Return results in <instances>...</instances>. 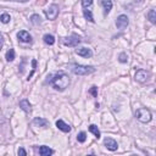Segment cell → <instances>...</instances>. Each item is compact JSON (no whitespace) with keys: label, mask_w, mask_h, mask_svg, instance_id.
Masks as SVG:
<instances>
[{"label":"cell","mask_w":156,"mask_h":156,"mask_svg":"<svg viewBox=\"0 0 156 156\" xmlns=\"http://www.w3.org/2000/svg\"><path fill=\"white\" fill-rule=\"evenodd\" d=\"M33 123L36 126H39V127H46L48 126V121L45 118H42V117H39V118L37 117V118H34Z\"/></svg>","instance_id":"obj_15"},{"label":"cell","mask_w":156,"mask_h":156,"mask_svg":"<svg viewBox=\"0 0 156 156\" xmlns=\"http://www.w3.org/2000/svg\"><path fill=\"white\" fill-rule=\"evenodd\" d=\"M5 58H6V61H9V62H11V61L15 60V50H13V49H10V50L6 52Z\"/></svg>","instance_id":"obj_21"},{"label":"cell","mask_w":156,"mask_h":156,"mask_svg":"<svg viewBox=\"0 0 156 156\" xmlns=\"http://www.w3.org/2000/svg\"><path fill=\"white\" fill-rule=\"evenodd\" d=\"M100 4H101V6L104 7V13L105 15H107L111 11V9H112V1L111 0H101Z\"/></svg>","instance_id":"obj_13"},{"label":"cell","mask_w":156,"mask_h":156,"mask_svg":"<svg viewBox=\"0 0 156 156\" xmlns=\"http://www.w3.org/2000/svg\"><path fill=\"white\" fill-rule=\"evenodd\" d=\"M71 70L77 76H88L90 73L95 72V68L93 66H84V65H73Z\"/></svg>","instance_id":"obj_2"},{"label":"cell","mask_w":156,"mask_h":156,"mask_svg":"<svg viewBox=\"0 0 156 156\" xmlns=\"http://www.w3.org/2000/svg\"><path fill=\"white\" fill-rule=\"evenodd\" d=\"M83 15H84V17H85L87 21H89V22H91V23L95 22V20H94V17H93L90 10H83Z\"/></svg>","instance_id":"obj_18"},{"label":"cell","mask_w":156,"mask_h":156,"mask_svg":"<svg viewBox=\"0 0 156 156\" xmlns=\"http://www.w3.org/2000/svg\"><path fill=\"white\" fill-rule=\"evenodd\" d=\"M56 127L60 130H62V132H65V133H68V132H71V126L70 124H67V123H65L62 120H57L56 121Z\"/></svg>","instance_id":"obj_11"},{"label":"cell","mask_w":156,"mask_h":156,"mask_svg":"<svg viewBox=\"0 0 156 156\" xmlns=\"http://www.w3.org/2000/svg\"><path fill=\"white\" fill-rule=\"evenodd\" d=\"M89 130H90L91 133H93V134H94V135L96 136L98 139L100 138V135H101V134H100V130L98 129V127H96L95 124H90V126H89Z\"/></svg>","instance_id":"obj_20"},{"label":"cell","mask_w":156,"mask_h":156,"mask_svg":"<svg viewBox=\"0 0 156 156\" xmlns=\"http://www.w3.org/2000/svg\"><path fill=\"white\" fill-rule=\"evenodd\" d=\"M17 154H18L20 156H26V155H27L26 150H24L23 148H20V149H18V151H17Z\"/></svg>","instance_id":"obj_27"},{"label":"cell","mask_w":156,"mask_h":156,"mask_svg":"<svg viewBox=\"0 0 156 156\" xmlns=\"http://www.w3.org/2000/svg\"><path fill=\"white\" fill-rule=\"evenodd\" d=\"M17 38L20 42L22 43H31L32 42V37L27 31H20L17 33Z\"/></svg>","instance_id":"obj_8"},{"label":"cell","mask_w":156,"mask_h":156,"mask_svg":"<svg viewBox=\"0 0 156 156\" xmlns=\"http://www.w3.org/2000/svg\"><path fill=\"white\" fill-rule=\"evenodd\" d=\"M4 45V36L1 33H0V50H1V48Z\"/></svg>","instance_id":"obj_28"},{"label":"cell","mask_w":156,"mask_h":156,"mask_svg":"<svg viewBox=\"0 0 156 156\" xmlns=\"http://www.w3.org/2000/svg\"><path fill=\"white\" fill-rule=\"evenodd\" d=\"M20 107H21L24 112H31L32 111V106L27 99H23V100L20 101Z\"/></svg>","instance_id":"obj_14"},{"label":"cell","mask_w":156,"mask_h":156,"mask_svg":"<svg viewBox=\"0 0 156 156\" xmlns=\"http://www.w3.org/2000/svg\"><path fill=\"white\" fill-rule=\"evenodd\" d=\"M135 117L136 120L140 121L141 123H148V122L151 121V112L148 109H138L135 112Z\"/></svg>","instance_id":"obj_3"},{"label":"cell","mask_w":156,"mask_h":156,"mask_svg":"<svg viewBox=\"0 0 156 156\" xmlns=\"http://www.w3.org/2000/svg\"><path fill=\"white\" fill-rule=\"evenodd\" d=\"M76 54L77 55H79L82 57H85V58H89L93 56V51L90 50L89 48H79L76 50Z\"/></svg>","instance_id":"obj_10"},{"label":"cell","mask_w":156,"mask_h":156,"mask_svg":"<svg viewBox=\"0 0 156 156\" xmlns=\"http://www.w3.org/2000/svg\"><path fill=\"white\" fill-rule=\"evenodd\" d=\"M49 79L46 81V83H49L54 89L63 91L70 84V77H68L66 73H55V75H51L50 77H48Z\"/></svg>","instance_id":"obj_1"},{"label":"cell","mask_w":156,"mask_h":156,"mask_svg":"<svg viewBox=\"0 0 156 156\" xmlns=\"http://www.w3.org/2000/svg\"><path fill=\"white\" fill-rule=\"evenodd\" d=\"M10 20H11V17H10L9 13H3L1 16H0V21H1L3 23H9Z\"/></svg>","instance_id":"obj_23"},{"label":"cell","mask_w":156,"mask_h":156,"mask_svg":"<svg viewBox=\"0 0 156 156\" xmlns=\"http://www.w3.org/2000/svg\"><path fill=\"white\" fill-rule=\"evenodd\" d=\"M43 40L45 44H48V45H52V44L55 43V38H54V36H51V34H45V36L43 37Z\"/></svg>","instance_id":"obj_16"},{"label":"cell","mask_w":156,"mask_h":156,"mask_svg":"<svg viewBox=\"0 0 156 156\" xmlns=\"http://www.w3.org/2000/svg\"><path fill=\"white\" fill-rule=\"evenodd\" d=\"M128 24H129V20H128V17H127V15H120V16L117 17L116 27L118 29L123 31V29H126L127 27H128Z\"/></svg>","instance_id":"obj_6"},{"label":"cell","mask_w":156,"mask_h":156,"mask_svg":"<svg viewBox=\"0 0 156 156\" xmlns=\"http://www.w3.org/2000/svg\"><path fill=\"white\" fill-rule=\"evenodd\" d=\"M90 94H91L93 96H94V98H96V96H98V88H96L95 85L90 88Z\"/></svg>","instance_id":"obj_26"},{"label":"cell","mask_w":156,"mask_h":156,"mask_svg":"<svg viewBox=\"0 0 156 156\" xmlns=\"http://www.w3.org/2000/svg\"><path fill=\"white\" fill-rule=\"evenodd\" d=\"M58 11H60V9H58V5L56 4H52L49 6L48 10H45V16L48 17V20H56V17L58 16Z\"/></svg>","instance_id":"obj_5"},{"label":"cell","mask_w":156,"mask_h":156,"mask_svg":"<svg viewBox=\"0 0 156 156\" xmlns=\"http://www.w3.org/2000/svg\"><path fill=\"white\" fill-rule=\"evenodd\" d=\"M85 139H87V134L84 133V132H81V133H78V135H77V140L79 141V143H84Z\"/></svg>","instance_id":"obj_24"},{"label":"cell","mask_w":156,"mask_h":156,"mask_svg":"<svg viewBox=\"0 0 156 156\" xmlns=\"http://www.w3.org/2000/svg\"><path fill=\"white\" fill-rule=\"evenodd\" d=\"M31 22H32V24H34V26H39V24L42 23V17L39 16V15L34 13L31 16Z\"/></svg>","instance_id":"obj_17"},{"label":"cell","mask_w":156,"mask_h":156,"mask_svg":"<svg viewBox=\"0 0 156 156\" xmlns=\"http://www.w3.org/2000/svg\"><path fill=\"white\" fill-rule=\"evenodd\" d=\"M81 42H82V39H81L79 37H78V36H76V34H72V36L66 37V38H63V39H62L63 45H66V46H71V48L77 46Z\"/></svg>","instance_id":"obj_4"},{"label":"cell","mask_w":156,"mask_h":156,"mask_svg":"<svg viewBox=\"0 0 156 156\" xmlns=\"http://www.w3.org/2000/svg\"><path fill=\"white\" fill-rule=\"evenodd\" d=\"M149 77H150V73L146 71V70H138L135 72V81L136 82H140V83H144L149 79Z\"/></svg>","instance_id":"obj_7"},{"label":"cell","mask_w":156,"mask_h":156,"mask_svg":"<svg viewBox=\"0 0 156 156\" xmlns=\"http://www.w3.org/2000/svg\"><path fill=\"white\" fill-rule=\"evenodd\" d=\"M36 66H37V60H32V67H33V71L36 70Z\"/></svg>","instance_id":"obj_29"},{"label":"cell","mask_w":156,"mask_h":156,"mask_svg":"<svg viewBox=\"0 0 156 156\" xmlns=\"http://www.w3.org/2000/svg\"><path fill=\"white\" fill-rule=\"evenodd\" d=\"M52 154H54V150L50 149L49 146L42 145L40 148H39V155H42V156H50Z\"/></svg>","instance_id":"obj_12"},{"label":"cell","mask_w":156,"mask_h":156,"mask_svg":"<svg viewBox=\"0 0 156 156\" xmlns=\"http://www.w3.org/2000/svg\"><path fill=\"white\" fill-rule=\"evenodd\" d=\"M118 61L121 63H126L127 61H128V55H127L126 52H121L120 56H118Z\"/></svg>","instance_id":"obj_22"},{"label":"cell","mask_w":156,"mask_h":156,"mask_svg":"<svg viewBox=\"0 0 156 156\" xmlns=\"http://www.w3.org/2000/svg\"><path fill=\"white\" fill-rule=\"evenodd\" d=\"M148 18H149V21L153 23V24L156 23V11H155L154 9H151L150 11L148 12Z\"/></svg>","instance_id":"obj_19"},{"label":"cell","mask_w":156,"mask_h":156,"mask_svg":"<svg viewBox=\"0 0 156 156\" xmlns=\"http://www.w3.org/2000/svg\"><path fill=\"white\" fill-rule=\"evenodd\" d=\"M104 144L110 151H116L117 149H118V144H117V141L114 140L112 138H106L104 140Z\"/></svg>","instance_id":"obj_9"},{"label":"cell","mask_w":156,"mask_h":156,"mask_svg":"<svg viewBox=\"0 0 156 156\" xmlns=\"http://www.w3.org/2000/svg\"><path fill=\"white\" fill-rule=\"evenodd\" d=\"M91 4H93V0H82V6L84 7V9L89 7Z\"/></svg>","instance_id":"obj_25"},{"label":"cell","mask_w":156,"mask_h":156,"mask_svg":"<svg viewBox=\"0 0 156 156\" xmlns=\"http://www.w3.org/2000/svg\"><path fill=\"white\" fill-rule=\"evenodd\" d=\"M10 1H17V3H27L29 0H10Z\"/></svg>","instance_id":"obj_30"}]
</instances>
